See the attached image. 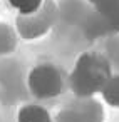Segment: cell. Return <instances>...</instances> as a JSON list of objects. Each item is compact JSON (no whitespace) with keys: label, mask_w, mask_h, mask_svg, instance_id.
Here are the masks:
<instances>
[{"label":"cell","mask_w":119,"mask_h":122,"mask_svg":"<svg viewBox=\"0 0 119 122\" xmlns=\"http://www.w3.org/2000/svg\"><path fill=\"white\" fill-rule=\"evenodd\" d=\"M112 70L107 59L96 52H84L77 57L69 75L70 90L77 99H92L111 79Z\"/></svg>","instance_id":"1"},{"label":"cell","mask_w":119,"mask_h":122,"mask_svg":"<svg viewBox=\"0 0 119 122\" xmlns=\"http://www.w3.org/2000/svg\"><path fill=\"white\" fill-rule=\"evenodd\" d=\"M27 85L34 97L47 100L60 95L64 82L60 72L52 64H40L30 69L27 75Z\"/></svg>","instance_id":"2"},{"label":"cell","mask_w":119,"mask_h":122,"mask_svg":"<svg viewBox=\"0 0 119 122\" xmlns=\"http://www.w3.org/2000/svg\"><path fill=\"white\" fill-rule=\"evenodd\" d=\"M54 20H55L54 9L49 5H44L39 12L32 15H17L15 29H17V34L25 40H37L50 32Z\"/></svg>","instance_id":"3"},{"label":"cell","mask_w":119,"mask_h":122,"mask_svg":"<svg viewBox=\"0 0 119 122\" xmlns=\"http://www.w3.org/2000/svg\"><path fill=\"white\" fill-rule=\"evenodd\" d=\"M96 12L104 30L119 32V0H102L96 5Z\"/></svg>","instance_id":"4"},{"label":"cell","mask_w":119,"mask_h":122,"mask_svg":"<svg viewBox=\"0 0 119 122\" xmlns=\"http://www.w3.org/2000/svg\"><path fill=\"white\" fill-rule=\"evenodd\" d=\"M74 109L82 115L86 122H104V109L94 99H79Z\"/></svg>","instance_id":"5"},{"label":"cell","mask_w":119,"mask_h":122,"mask_svg":"<svg viewBox=\"0 0 119 122\" xmlns=\"http://www.w3.org/2000/svg\"><path fill=\"white\" fill-rule=\"evenodd\" d=\"M17 122H55V120L50 117L49 110L44 109L42 105L29 104L19 109Z\"/></svg>","instance_id":"6"},{"label":"cell","mask_w":119,"mask_h":122,"mask_svg":"<svg viewBox=\"0 0 119 122\" xmlns=\"http://www.w3.org/2000/svg\"><path fill=\"white\" fill-rule=\"evenodd\" d=\"M102 95V100L114 107V109H119V75H111V79L106 82V85L102 87V90L99 92Z\"/></svg>","instance_id":"7"},{"label":"cell","mask_w":119,"mask_h":122,"mask_svg":"<svg viewBox=\"0 0 119 122\" xmlns=\"http://www.w3.org/2000/svg\"><path fill=\"white\" fill-rule=\"evenodd\" d=\"M19 15H32L44 7V0H7Z\"/></svg>","instance_id":"8"},{"label":"cell","mask_w":119,"mask_h":122,"mask_svg":"<svg viewBox=\"0 0 119 122\" xmlns=\"http://www.w3.org/2000/svg\"><path fill=\"white\" fill-rule=\"evenodd\" d=\"M15 47V34L4 24H0V55L12 52Z\"/></svg>","instance_id":"9"},{"label":"cell","mask_w":119,"mask_h":122,"mask_svg":"<svg viewBox=\"0 0 119 122\" xmlns=\"http://www.w3.org/2000/svg\"><path fill=\"white\" fill-rule=\"evenodd\" d=\"M54 120H55V122H86V120L82 119V115H81L74 107H69V109L60 110Z\"/></svg>","instance_id":"10"},{"label":"cell","mask_w":119,"mask_h":122,"mask_svg":"<svg viewBox=\"0 0 119 122\" xmlns=\"http://www.w3.org/2000/svg\"><path fill=\"white\" fill-rule=\"evenodd\" d=\"M87 2H89V4H92V5L96 7L97 4H101V2H102V0H87Z\"/></svg>","instance_id":"11"}]
</instances>
